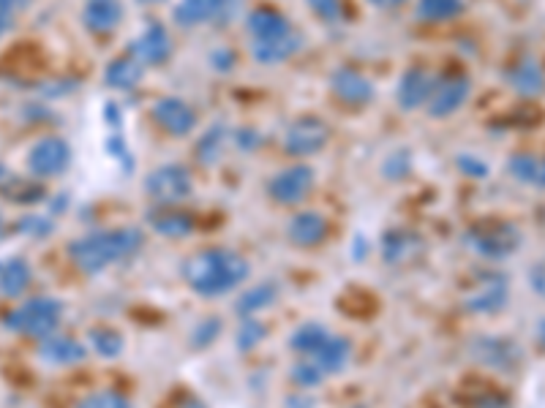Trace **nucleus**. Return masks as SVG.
<instances>
[{
    "label": "nucleus",
    "mask_w": 545,
    "mask_h": 408,
    "mask_svg": "<svg viewBox=\"0 0 545 408\" xmlns=\"http://www.w3.org/2000/svg\"><path fill=\"white\" fill-rule=\"evenodd\" d=\"M472 357L480 365L491 370H516L524 360V351L516 340L505 338V335H483L472 343Z\"/></svg>",
    "instance_id": "nucleus-11"
},
{
    "label": "nucleus",
    "mask_w": 545,
    "mask_h": 408,
    "mask_svg": "<svg viewBox=\"0 0 545 408\" xmlns=\"http://www.w3.org/2000/svg\"><path fill=\"white\" fill-rule=\"evenodd\" d=\"M535 335H537V343H540V346H543V349H545V319L540 321V324H537Z\"/></svg>",
    "instance_id": "nucleus-48"
},
{
    "label": "nucleus",
    "mask_w": 545,
    "mask_h": 408,
    "mask_svg": "<svg viewBox=\"0 0 545 408\" xmlns=\"http://www.w3.org/2000/svg\"><path fill=\"white\" fill-rule=\"evenodd\" d=\"M3 175H6V169H3V164H0V180H3Z\"/></svg>",
    "instance_id": "nucleus-51"
},
{
    "label": "nucleus",
    "mask_w": 545,
    "mask_h": 408,
    "mask_svg": "<svg viewBox=\"0 0 545 408\" xmlns=\"http://www.w3.org/2000/svg\"><path fill=\"white\" fill-rule=\"evenodd\" d=\"M507 278L499 272H483L464 292V311L475 316H494L507 305Z\"/></svg>",
    "instance_id": "nucleus-8"
},
{
    "label": "nucleus",
    "mask_w": 545,
    "mask_h": 408,
    "mask_svg": "<svg viewBox=\"0 0 545 408\" xmlns=\"http://www.w3.org/2000/svg\"><path fill=\"white\" fill-rule=\"evenodd\" d=\"M464 11V0H417V20L423 22H450Z\"/></svg>",
    "instance_id": "nucleus-30"
},
{
    "label": "nucleus",
    "mask_w": 545,
    "mask_h": 408,
    "mask_svg": "<svg viewBox=\"0 0 545 408\" xmlns=\"http://www.w3.org/2000/svg\"><path fill=\"white\" fill-rule=\"evenodd\" d=\"M289 379L295 381L298 387L314 389L325 381V370L319 368L311 357H300V360L292 365V370H289Z\"/></svg>",
    "instance_id": "nucleus-33"
},
{
    "label": "nucleus",
    "mask_w": 545,
    "mask_h": 408,
    "mask_svg": "<svg viewBox=\"0 0 545 408\" xmlns=\"http://www.w3.org/2000/svg\"><path fill=\"white\" fill-rule=\"evenodd\" d=\"M227 145V131L221 126L210 128L208 134L199 139L197 145V158L202 164H216L218 156H221V150Z\"/></svg>",
    "instance_id": "nucleus-35"
},
{
    "label": "nucleus",
    "mask_w": 545,
    "mask_h": 408,
    "mask_svg": "<svg viewBox=\"0 0 545 408\" xmlns=\"http://www.w3.org/2000/svg\"><path fill=\"white\" fill-rule=\"evenodd\" d=\"M39 357L47 365H55V368H69V365H77V362L85 360L88 349L77 338L55 332L50 338L39 340Z\"/></svg>",
    "instance_id": "nucleus-21"
},
{
    "label": "nucleus",
    "mask_w": 545,
    "mask_h": 408,
    "mask_svg": "<svg viewBox=\"0 0 545 408\" xmlns=\"http://www.w3.org/2000/svg\"><path fill=\"white\" fill-rule=\"evenodd\" d=\"M175 408H208V406H205L199 398H194V395H183V398L175 403Z\"/></svg>",
    "instance_id": "nucleus-46"
},
{
    "label": "nucleus",
    "mask_w": 545,
    "mask_h": 408,
    "mask_svg": "<svg viewBox=\"0 0 545 408\" xmlns=\"http://www.w3.org/2000/svg\"><path fill=\"white\" fill-rule=\"evenodd\" d=\"M469 93H472V79L464 77V74L436 79V88L426 104L428 115L436 117V120L456 115L458 109L469 101Z\"/></svg>",
    "instance_id": "nucleus-13"
},
{
    "label": "nucleus",
    "mask_w": 545,
    "mask_h": 408,
    "mask_svg": "<svg viewBox=\"0 0 545 408\" xmlns=\"http://www.w3.org/2000/svg\"><path fill=\"white\" fill-rule=\"evenodd\" d=\"M248 275L251 264L232 248H208L183 262V281L189 283L191 292L208 300L235 292L248 281Z\"/></svg>",
    "instance_id": "nucleus-1"
},
{
    "label": "nucleus",
    "mask_w": 545,
    "mask_h": 408,
    "mask_svg": "<svg viewBox=\"0 0 545 408\" xmlns=\"http://www.w3.org/2000/svg\"><path fill=\"white\" fill-rule=\"evenodd\" d=\"M246 28L251 41H270L278 39V36H287L289 30H292V22L278 9L259 6V9H254L246 17Z\"/></svg>",
    "instance_id": "nucleus-24"
},
{
    "label": "nucleus",
    "mask_w": 545,
    "mask_h": 408,
    "mask_svg": "<svg viewBox=\"0 0 545 408\" xmlns=\"http://www.w3.org/2000/svg\"><path fill=\"white\" fill-rule=\"evenodd\" d=\"M194 191V180L186 166L180 164H164L156 166L148 177H145V194L156 204H178L189 199Z\"/></svg>",
    "instance_id": "nucleus-6"
},
{
    "label": "nucleus",
    "mask_w": 545,
    "mask_h": 408,
    "mask_svg": "<svg viewBox=\"0 0 545 408\" xmlns=\"http://www.w3.org/2000/svg\"><path fill=\"white\" fill-rule=\"evenodd\" d=\"M507 172L516 177L518 183L545 191V156H537V153H516V156L507 158Z\"/></svg>",
    "instance_id": "nucleus-27"
},
{
    "label": "nucleus",
    "mask_w": 545,
    "mask_h": 408,
    "mask_svg": "<svg viewBox=\"0 0 545 408\" xmlns=\"http://www.w3.org/2000/svg\"><path fill=\"white\" fill-rule=\"evenodd\" d=\"M240 0H180L175 11H172V20L178 28H197V25H224L235 17Z\"/></svg>",
    "instance_id": "nucleus-9"
},
{
    "label": "nucleus",
    "mask_w": 545,
    "mask_h": 408,
    "mask_svg": "<svg viewBox=\"0 0 545 408\" xmlns=\"http://www.w3.org/2000/svg\"><path fill=\"white\" fill-rule=\"evenodd\" d=\"M150 117L156 120V126L161 131H167L169 136H189L194 134V128H197L199 117L194 112L191 104H186L183 98L167 96L159 98L153 109H150Z\"/></svg>",
    "instance_id": "nucleus-14"
},
{
    "label": "nucleus",
    "mask_w": 545,
    "mask_h": 408,
    "mask_svg": "<svg viewBox=\"0 0 545 408\" xmlns=\"http://www.w3.org/2000/svg\"><path fill=\"white\" fill-rule=\"evenodd\" d=\"M88 340L90 349L96 351L99 357H104V360H115V357H120V351L126 346L123 335H120L118 330H112V327H96V330H90Z\"/></svg>",
    "instance_id": "nucleus-32"
},
{
    "label": "nucleus",
    "mask_w": 545,
    "mask_h": 408,
    "mask_svg": "<svg viewBox=\"0 0 545 408\" xmlns=\"http://www.w3.org/2000/svg\"><path fill=\"white\" fill-rule=\"evenodd\" d=\"M426 251V243H423V237L412 229H390L382 237V259L387 264H409L415 262L420 253Z\"/></svg>",
    "instance_id": "nucleus-19"
},
{
    "label": "nucleus",
    "mask_w": 545,
    "mask_h": 408,
    "mask_svg": "<svg viewBox=\"0 0 545 408\" xmlns=\"http://www.w3.org/2000/svg\"><path fill=\"white\" fill-rule=\"evenodd\" d=\"M464 245L486 262H505L524 245V234L513 221H477L464 232Z\"/></svg>",
    "instance_id": "nucleus-3"
},
{
    "label": "nucleus",
    "mask_w": 545,
    "mask_h": 408,
    "mask_svg": "<svg viewBox=\"0 0 545 408\" xmlns=\"http://www.w3.org/2000/svg\"><path fill=\"white\" fill-rule=\"evenodd\" d=\"M3 196L17 204H36L44 199V185L41 183H25V180H9L3 183Z\"/></svg>",
    "instance_id": "nucleus-34"
},
{
    "label": "nucleus",
    "mask_w": 545,
    "mask_h": 408,
    "mask_svg": "<svg viewBox=\"0 0 545 408\" xmlns=\"http://www.w3.org/2000/svg\"><path fill=\"white\" fill-rule=\"evenodd\" d=\"M137 3H145V6H153V3H164V0H137Z\"/></svg>",
    "instance_id": "nucleus-50"
},
{
    "label": "nucleus",
    "mask_w": 545,
    "mask_h": 408,
    "mask_svg": "<svg viewBox=\"0 0 545 408\" xmlns=\"http://www.w3.org/2000/svg\"><path fill=\"white\" fill-rule=\"evenodd\" d=\"M371 6H377V9H396L401 3H407V0H368Z\"/></svg>",
    "instance_id": "nucleus-47"
},
{
    "label": "nucleus",
    "mask_w": 545,
    "mask_h": 408,
    "mask_svg": "<svg viewBox=\"0 0 545 408\" xmlns=\"http://www.w3.org/2000/svg\"><path fill=\"white\" fill-rule=\"evenodd\" d=\"M22 234H30V237H47L52 234V221L50 218H41V215H30V218H22L20 226H17Z\"/></svg>",
    "instance_id": "nucleus-41"
},
{
    "label": "nucleus",
    "mask_w": 545,
    "mask_h": 408,
    "mask_svg": "<svg viewBox=\"0 0 545 408\" xmlns=\"http://www.w3.org/2000/svg\"><path fill=\"white\" fill-rule=\"evenodd\" d=\"M213 63H216L221 71H229V68L235 66V55H232V49H216V55H213Z\"/></svg>",
    "instance_id": "nucleus-45"
},
{
    "label": "nucleus",
    "mask_w": 545,
    "mask_h": 408,
    "mask_svg": "<svg viewBox=\"0 0 545 408\" xmlns=\"http://www.w3.org/2000/svg\"><path fill=\"white\" fill-rule=\"evenodd\" d=\"M218 335H221V321L210 316V319L199 321V327L194 330V335H191V343H194L197 349H205V346H210Z\"/></svg>",
    "instance_id": "nucleus-39"
},
{
    "label": "nucleus",
    "mask_w": 545,
    "mask_h": 408,
    "mask_svg": "<svg viewBox=\"0 0 545 408\" xmlns=\"http://www.w3.org/2000/svg\"><path fill=\"white\" fill-rule=\"evenodd\" d=\"M436 88V79L434 74L423 66H412L407 68L401 79H398V88H396V104L404 112H415V109L426 107L428 98L434 93Z\"/></svg>",
    "instance_id": "nucleus-15"
},
{
    "label": "nucleus",
    "mask_w": 545,
    "mask_h": 408,
    "mask_svg": "<svg viewBox=\"0 0 545 408\" xmlns=\"http://www.w3.org/2000/svg\"><path fill=\"white\" fill-rule=\"evenodd\" d=\"M129 52L142 66H161L172 55V36L164 25H150L131 41Z\"/></svg>",
    "instance_id": "nucleus-16"
},
{
    "label": "nucleus",
    "mask_w": 545,
    "mask_h": 408,
    "mask_svg": "<svg viewBox=\"0 0 545 408\" xmlns=\"http://www.w3.org/2000/svg\"><path fill=\"white\" fill-rule=\"evenodd\" d=\"M526 283H529V289L535 297L545 300V259H537L529 270H526Z\"/></svg>",
    "instance_id": "nucleus-42"
},
{
    "label": "nucleus",
    "mask_w": 545,
    "mask_h": 408,
    "mask_svg": "<svg viewBox=\"0 0 545 408\" xmlns=\"http://www.w3.org/2000/svg\"><path fill=\"white\" fill-rule=\"evenodd\" d=\"M123 17H126V11L120 0H88V6L82 9V25L99 36L112 33L123 22Z\"/></svg>",
    "instance_id": "nucleus-23"
},
{
    "label": "nucleus",
    "mask_w": 545,
    "mask_h": 408,
    "mask_svg": "<svg viewBox=\"0 0 545 408\" xmlns=\"http://www.w3.org/2000/svg\"><path fill=\"white\" fill-rule=\"evenodd\" d=\"M330 93H333L341 104H347V107H368V104L377 98L374 82H371L363 71L347 66L336 68V71L330 74Z\"/></svg>",
    "instance_id": "nucleus-12"
},
{
    "label": "nucleus",
    "mask_w": 545,
    "mask_h": 408,
    "mask_svg": "<svg viewBox=\"0 0 545 408\" xmlns=\"http://www.w3.org/2000/svg\"><path fill=\"white\" fill-rule=\"evenodd\" d=\"M74 408H131V400L118 389H99L85 395Z\"/></svg>",
    "instance_id": "nucleus-36"
},
{
    "label": "nucleus",
    "mask_w": 545,
    "mask_h": 408,
    "mask_svg": "<svg viewBox=\"0 0 545 408\" xmlns=\"http://www.w3.org/2000/svg\"><path fill=\"white\" fill-rule=\"evenodd\" d=\"M150 229L169 240H183L194 232V215L180 210L175 204H159V210L148 215Z\"/></svg>",
    "instance_id": "nucleus-22"
},
{
    "label": "nucleus",
    "mask_w": 545,
    "mask_h": 408,
    "mask_svg": "<svg viewBox=\"0 0 545 408\" xmlns=\"http://www.w3.org/2000/svg\"><path fill=\"white\" fill-rule=\"evenodd\" d=\"M265 335H268V327H265V324H262L257 316H246V319H243V324H240V330H238V335H235V340H238L240 351H251V349H257L259 343L265 340Z\"/></svg>",
    "instance_id": "nucleus-37"
},
{
    "label": "nucleus",
    "mask_w": 545,
    "mask_h": 408,
    "mask_svg": "<svg viewBox=\"0 0 545 408\" xmlns=\"http://www.w3.org/2000/svg\"><path fill=\"white\" fill-rule=\"evenodd\" d=\"M145 245V232L139 226H118L104 232H90L69 245L71 262L85 275H99L112 264L129 262Z\"/></svg>",
    "instance_id": "nucleus-2"
},
{
    "label": "nucleus",
    "mask_w": 545,
    "mask_h": 408,
    "mask_svg": "<svg viewBox=\"0 0 545 408\" xmlns=\"http://www.w3.org/2000/svg\"><path fill=\"white\" fill-rule=\"evenodd\" d=\"M71 145L63 136H44L28 150V172L39 180H50L69 172L71 166Z\"/></svg>",
    "instance_id": "nucleus-7"
},
{
    "label": "nucleus",
    "mask_w": 545,
    "mask_h": 408,
    "mask_svg": "<svg viewBox=\"0 0 545 408\" xmlns=\"http://www.w3.org/2000/svg\"><path fill=\"white\" fill-rule=\"evenodd\" d=\"M63 321V302L55 297H33L3 319V327L25 338L44 340L55 335Z\"/></svg>",
    "instance_id": "nucleus-4"
},
{
    "label": "nucleus",
    "mask_w": 545,
    "mask_h": 408,
    "mask_svg": "<svg viewBox=\"0 0 545 408\" xmlns=\"http://www.w3.org/2000/svg\"><path fill=\"white\" fill-rule=\"evenodd\" d=\"M314 183H317V175L308 164H292L287 169H281L278 175H273L268 180V196L273 202L284 204V207H292V204H300L311 191H314Z\"/></svg>",
    "instance_id": "nucleus-10"
},
{
    "label": "nucleus",
    "mask_w": 545,
    "mask_h": 408,
    "mask_svg": "<svg viewBox=\"0 0 545 408\" xmlns=\"http://www.w3.org/2000/svg\"><path fill=\"white\" fill-rule=\"evenodd\" d=\"M458 169L469 177H486L488 175V164L480 161L475 156H458Z\"/></svg>",
    "instance_id": "nucleus-44"
},
{
    "label": "nucleus",
    "mask_w": 545,
    "mask_h": 408,
    "mask_svg": "<svg viewBox=\"0 0 545 408\" xmlns=\"http://www.w3.org/2000/svg\"><path fill=\"white\" fill-rule=\"evenodd\" d=\"M145 79V66L139 63L134 55H120V58L109 60L107 68H104V82L107 88L118 90V93H126V90H134Z\"/></svg>",
    "instance_id": "nucleus-26"
},
{
    "label": "nucleus",
    "mask_w": 545,
    "mask_h": 408,
    "mask_svg": "<svg viewBox=\"0 0 545 408\" xmlns=\"http://www.w3.org/2000/svg\"><path fill=\"white\" fill-rule=\"evenodd\" d=\"M33 270L22 256H14L9 262L0 264V294L3 297H20L30 286Z\"/></svg>",
    "instance_id": "nucleus-28"
},
{
    "label": "nucleus",
    "mask_w": 545,
    "mask_h": 408,
    "mask_svg": "<svg viewBox=\"0 0 545 408\" xmlns=\"http://www.w3.org/2000/svg\"><path fill=\"white\" fill-rule=\"evenodd\" d=\"M390 180H401V177L409 172V153L404 150H398L396 156H390L385 161V169H382Z\"/></svg>",
    "instance_id": "nucleus-43"
},
{
    "label": "nucleus",
    "mask_w": 545,
    "mask_h": 408,
    "mask_svg": "<svg viewBox=\"0 0 545 408\" xmlns=\"http://www.w3.org/2000/svg\"><path fill=\"white\" fill-rule=\"evenodd\" d=\"M306 357L317 362L319 368L325 370V376H336V373H344L349 362H352V343L344 335H333L330 332L325 343L314 354H306Z\"/></svg>",
    "instance_id": "nucleus-25"
},
{
    "label": "nucleus",
    "mask_w": 545,
    "mask_h": 408,
    "mask_svg": "<svg viewBox=\"0 0 545 408\" xmlns=\"http://www.w3.org/2000/svg\"><path fill=\"white\" fill-rule=\"evenodd\" d=\"M28 3L30 0H0V39L14 28V22L28 9Z\"/></svg>",
    "instance_id": "nucleus-38"
},
{
    "label": "nucleus",
    "mask_w": 545,
    "mask_h": 408,
    "mask_svg": "<svg viewBox=\"0 0 545 408\" xmlns=\"http://www.w3.org/2000/svg\"><path fill=\"white\" fill-rule=\"evenodd\" d=\"M330 234V224L322 213H314V210H303L298 213L287 226L289 243H295L298 248H317L327 240Z\"/></svg>",
    "instance_id": "nucleus-20"
},
{
    "label": "nucleus",
    "mask_w": 545,
    "mask_h": 408,
    "mask_svg": "<svg viewBox=\"0 0 545 408\" xmlns=\"http://www.w3.org/2000/svg\"><path fill=\"white\" fill-rule=\"evenodd\" d=\"M278 297V286L276 283H257V286H251L248 292L240 294L238 300V313L246 319V316H257L259 311H265V308H270L273 302H276Z\"/></svg>",
    "instance_id": "nucleus-29"
},
{
    "label": "nucleus",
    "mask_w": 545,
    "mask_h": 408,
    "mask_svg": "<svg viewBox=\"0 0 545 408\" xmlns=\"http://www.w3.org/2000/svg\"><path fill=\"white\" fill-rule=\"evenodd\" d=\"M330 335L325 324H317V321H308V324H300L298 330L292 332V338H289V349L298 351V354H314V351L325 343V338Z\"/></svg>",
    "instance_id": "nucleus-31"
},
{
    "label": "nucleus",
    "mask_w": 545,
    "mask_h": 408,
    "mask_svg": "<svg viewBox=\"0 0 545 408\" xmlns=\"http://www.w3.org/2000/svg\"><path fill=\"white\" fill-rule=\"evenodd\" d=\"M6 234V221H3V213H0V237Z\"/></svg>",
    "instance_id": "nucleus-49"
},
{
    "label": "nucleus",
    "mask_w": 545,
    "mask_h": 408,
    "mask_svg": "<svg viewBox=\"0 0 545 408\" xmlns=\"http://www.w3.org/2000/svg\"><path fill=\"white\" fill-rule=\"evenodd\" d=\"M330 126L317 115H303L298 120H292L284 131V150L292 158H308L317 156L330 142Z\"/></svg>",
    "instance_id": "nucleus-5"
},
{
    "label": "nucleus",
    "mask_w": 545,
    "mask_h": 408,
    "mask_svg": "<svg viewBox=\"0 0 545 408\" xmlns=\"http://www.w3.org/2000/svg\"><path fill=\"white\" fill-rule=\"evenodd\" d=\"M308 9L317 14L319 20L325 22H338L341 20V14H344V6H341V0H306Z\"/></svg>",
    "instance_id": "nucleus-40"
},
{
    "label": "nucleus",
    "mask_w": 545,
    "mask_h": 408,
    "mask_svg": "<svg viewBox=\"0 0 545 408\" xmlns=\"http://www.w3.org/2000/svg\"><path fill=\"white\" fill-rule=\"evenodd\" d=\"M306 39L298 28H292L287 36H278L270 41H251V58L262 63V66H281L289 58H295L303 49Z\"/></svg>",
    "instance_id": "nucleus-17"
},
{
    "label": "nucleus",
    "mask_w": 545,
    "mask_h": 408,
    "mask_svg": "<svg viewBox=\"0 0 545 408\" xmlns=\"http://www.w3.org/2000/svg\"><path fill=\"white\" fill-rule=\"evenodd\" d=\"M505 79L510 88L526 98L543 96L545 93V68L540 66V60L532 58V55H524V58H518L513 66H507Z\"/></svg>",
    "instance_id": "nucleus-18"
}]
</instances>
